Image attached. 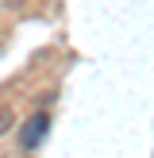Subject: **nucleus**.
Masks as SVG:
<instances>
[{
	"label": "nucleus",
	"instance_id": "f03ea898",
	"mask_svg": "<svg viewBox=\"0 0 154 158\" xmlns=\"http://www.w3.org/2000/svg\"><path fill=\"white\" fill-rule=\"evenodd\" d=\"M12 123H15V112H12V108H0V135L12 131Z\"/></svg>",
	"mask_w": 154,
	"mask_h": 158
},
{
	"label": "nucleus",
	"instance_id": "f257e3e1",
	"mask_svg": "<svg viewBox=\"0 0 154 158\" xmlns=\"http://www.w3.org/2000/svg\"><path fill=\"white\" fill-rule=\"evenodd\" d=\"M46 131H50V116H46V112H35V116L19 127V147H23V151H35V147L43 143Z\"/></svg>",
	"mask_w": 154,
	"mask_h": 158
}]
</instances>
